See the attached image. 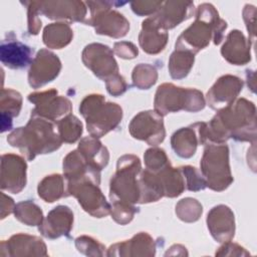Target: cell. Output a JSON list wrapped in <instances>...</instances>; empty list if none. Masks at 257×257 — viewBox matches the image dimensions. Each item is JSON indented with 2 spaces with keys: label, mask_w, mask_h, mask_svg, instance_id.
Here are the masks:
<instances>
[{
  "label": "cell",
  "mask_w": 257,
  "mask_h": 257,
  "mask_svg": "<svg viewBox=\"0 0 257 257\" xmlns=\"http://www.w3.org/2000/svg\"><path fill=\"white\" fill-rule=\"evenodd\" d=\"M77 150L85 161L98 171H101L108 163V151L95 137L90 136L83 138L79 142Z\"/></svg>",
  "instance_id": "obj_26"
},
{
  "label": "cell",
  "mask_w": 257,
  "mask_h": 257,
  "mask_svg": "<svg viewBox=\"0 0 257 257\" xmlns=\"http://www.w3.org/2000/svg\"><path fill=\"white\" fill-rule=\"evenodd\" d=\"M14 208L15 204L13 202V199L8 197L4 193H1V219H5L6 216L14 212Z\"/></svg>",
  "instance_id": "obj_47"
},
{
  "label": "cell",
  "mask_w": 257,
  "mask_h": 257,
  "mask_svg": "<svg viewBox=\"0 0 257 257\" xmlns=\"http://www.w3.org/2000/svg\"><path fill=\"white\" fill-rule=\"evenodd\" d=\"M90 16L85 20V24L94 27L95 32L113 38H120L126 35L130 29V22L126 18L110 7L113 2L106 1H87Z\"/></svg>",
  "instance_id": "obj_8"
},
{
  "label": "cell",
  "mask_w": 257,
  "mask_h": 257,
  "mask_svg": "<svg viewBox=\"0 0 257 257\" xmlns=\"http://www.w3.org/2000/svg\"><path fill=\"white\" fill-rule=\"evenodd\" d=\"M30 102L35 104L31 114L56 122L72 110L70 100L58 95L56 89H48L40 92H33L28 95Z\"/></svg>",
  "instance_id": "obj_10"
},
{
  "label": "cell",
  "mask_w": 257,
  "mask_h": 257,
  "mask_svg": "<svg viewBox=\"0 0 257 257\" xmlns=\"http://www.w3.org/2000/svg\"><path fill=\"white\" fill-rule=\"evenodd\" d=\"M105 84H106V89L108 93L113 96L121 95L122 93L125 92V90L128 87L124 78L118 73L109 77L107 80H105Z\"/></svg>",
  "instance_id": "obj_43"
},
{
  "label": "cell",
  "mask_w": 257,
  "mask_h": 257,
  "mask_svg": "<svg viewBox=\"0 0 257 257\" xmlns=\"http://www.w3.org/2000/svg\"><path fill=\"white\" fill-rule=\"evenodd\" d=\"M193 12L194 3L191 1H167L163 2L160 9L151 18L161 28L168 30L190 18Z\"/></svg>",
  "instance_id": "obj_20"
},
{
  "label": "cell",
  "mask_w": 257,
  "mask_h": 257,
  "mask_svg": "<svg viewBox=\"0 0 257 257\" xmlns=\"http://www.w3.org/2000/svg\"><path fill=\"white\" fill-rule=\"evenodd\" d=\"M33 49L17 39H4L0 46L1 62L11 68L20 69L27 66L32 59Z\"/></svg>",
  "instance_id": "obj_23"
},
{
  "label": "cell",
  "mask_w": 257,
  "mask_h": 257,
  "mask_svg": "<svg viewBox=\"0 0 257 257\" xmlns=\"http://www.w3.org/2000/svg\"><path fill=\"white\" fill-rule=\"evenodd\" d=\"M22 96L11 88L1 89V133L11 130L12 118L17 116L21 110Z\"/></svg>",
  "instance_id": "obj_27"
},
{
  "label": "cell",
  "mask_w": 257,
  "mask_h": 257,
  "mask_svg": "<svg viewBox=\"0 0 257 257\" xmlns=\"http://www.w3.org/2000/svg\"><path fill=\"white\" fill-rule=\"evenodd\" d=\"M25 160L15 154H4L1 157V190L18 194L26 185Z\"/></svg>",
  "instance_id": "obj_14"
},
{
  "label": "cell",
  "mask_w": 257,
  "mask_h": 257,
  "mask_svg": "<svg viewBox=\"0 0 257 257\" xmlns=\"http://www.w3.org/2000/svg\"><path fill=\"white\" fill-rule=\"evenodd\" d=\"M198 144V136L192 124L188 127L178 130L171 139L173 150L179 157L184 159H189L194 156Z\"/></svg>",
  "instance_id": "obj_29"
},
{
  "label": "cell",
  "mask_w": 257,
  "mask_h": 257,
  "mask_svg": "<svg viewBox=\"0 0 257 257\" xmlns=\"http://www.w3.org/2000/svg\"><path fill=\"white\" fill-rule=\"evenodd\" d=\"M62 142L66 144L75 143L82 134V123L73 114H67L55 122Z\"/></svg>",
  "instance_id": "obj_34"
},
{
  "label": "cell",
  "mask_w": 257,
  "mask_h": 257,
  "mask_svg": "<svg viewBox=\"0 0 257 257\" xmlns=\"http://www.w3.org/2000/svg\"><path fill=\"white\" fill-rule=\"evenodd\" d=\"M1 256H46L47 249L42 239L27 234H15L1 242Z\"/></svg>",
  "instance_id": "obj_16"
},
{
  "label": "cell",
  "mask_w": 257,
  "mask_h": 257,
  "mask_svg": "<svg viewBox=\"0 0 257 257\" xmlns=\"http://www.w3.org/2000/svg\"><path fill=\"white\" fill-rule=\"evenodd\" d=\"M155 174L161 183L165 197H178L186 189L184 176L180 168H174L171 164H169Z\"/></svg>",
  "instance_id": "obj_28"
},
{
  "label": "cell",
  "mask_w": 257,
  "mask_h": 257,
  "mask_svg": "<svg viewBox=\"0 0 257 257\" xmlns=\"http://www.w3.org/2000/svg\"><path fill=\"white\" fill-rule=\"evenodd\" d=\"M79 111L86 121L87 131L97 139L114 130L122 118V109L117 103L105 101L103 95L95 93L82 99Z\"/></svg>",
  "instance_id": "obj_4"
},
{
  "label": "cell",
  "mask_w": 257,
  "mask_h": 257,
  "mask_svg": "<svg viewBox=\"0 0 257 257\" xmlns=\"http://www.w3.org/2000/svg\"><path fill=\"white\" fill-rule=\"evenodd\" d=\"M223 57L231 64L244 65L251 60L250 40L239 30H232L221 48Z\"/></svg>",
  "instance_id": "obj_24"
},
{
  "label": "cell",
  "mask_w": 257,
  "mask_h": 257,
  "mask_svg": "<svg viewBox=\"0 0 257 257\" xmlns=\"http://www.w3.org/2000/svg\"><path fill=\"white\" fill-rule=\"evenodd\" d=\"M155 254V240L145 232H140L130 240L111 245L106 253L107 256H154Z\"/></svg>",
  "instance_id": "obj_21"
},
{
  "label": "cell",
  "mask_w": 257,
  "mask_h": 257,
  "mask_svg": "<svg viewBox=\"0 0 257 257\" xmlns=\"http://www.w3.org/2000/svg\"><path fill=\"white\" fill-rule=\"evenodd\" d=\"M66 196L75 197L82 209L92 217L102 218L110 214L109 203L98 184L90 179L66 182Z\"/></svg>",
  "instance_id": "obj_9"
},
{
  "label": "cell",
  "mask_w": 257,
  "mask_h": 257,
  "mask_svg": "<svg viewBox=\"0 0 257 257\" xmlns=\"http://www.w3.org/2000/svg\"><path fill=\"white\" fill-rule=\"evenodd\" d=\"M14 215L17 220L27 226H39L43 221V213L32 201H22L15 205Z\"/></svg>",
  "instance_id": "obj_33"
},
{
  "label": "cell",
  "mask_w": 257,
  "mask_h": 257,
  "mask_svg": "<svg viewBox=\"0 0 257 257\" xmlns=\"http://www.w3.org/2000/svg\"><path fill=\"white\" fill-rule=\"evenodd\" d=\"M205 104V98L200 90L179 87L173 83L161 84L156 91L154 100L155 110L163 116L182 109L196 112L203 109Z\"/></svg>",
  "instance_id": "obj_6"
},
{
  "label": "cell",
  "mask_w": 257,
  "mask_h": 257,
  "mask_svg": "<svg viewBox=\"0 0 257 257\" xmlns=\"http://www.w3.org/2000/svg\"><path fill=\"white\" fill-rule=\"evenodd\" d=\"M63 176L66 182L90 179L99 185L100 171L90 166L78 150L70 152L63 160Z\"/></svg>",
  "instance_id": "obj_22"
},
{
  "label": "cell",
  "mask_w": 257,
  "mask_h": 257,
  "mask_svg": "<svg viewBox=\"0 0 257 257\" xmlns=\"http://www.w3.org/2000/svg\"><path fill=\"white\" fill-rule=\"evenodd\" d=\"M168 38L167 30L161 28L151 17L143 21L139 42L145 52L149 54L160 53L166 47Z\"/></svg>",
  "instance_id": "obj_25"
},
{
  "label": "cell",
  "mask_w": 257,
  "mask_h": 257,
  "mask_svg": "<svg viewBox=\"0 0 257 257\" xmlns=\"http://www.w3.org/2000/svg\"><path fill=\"white\" fill-rule=\"evenodd\" d=\"M207 225L212 237L220 242L231 241L235 234L234 214L228 206L218 205L207 216Z\"/></svg>",
  "instance_id": "obj_19"
},
{
  "label": "cell",
  "mask_w": 257,
  "mask_h": 257,
  "mask_svg": "<svg viewBox=\"0 0 257 257\" xmlns=\"http://www.w3.org/2000/svg\"><path fill=\"white\" fill-rule=\"evenodd\" d=\"M207 187L221 192L233 182L229 165V149L225 144L206 145L200 163Z\"/></svg>",
  "instance_id": "obj_7"
},
{
  "label": "cell",
  "mask_w": 257,
  "mask_h": 257,
  "mask_svg": "<svg viewBox=\"0 0 257 257\" xmlns=\"http://www.w3.org/2000/svg\"><path fill=\"white\" fill-rule=\"evenodd\" d=\"M195 54L183 49H175L169 59V72L174 79L186 77L194 65Z\"/></svg>",
  "instance_id": "obj_32"
},
{
  "label": "cell",
  "mask_w": 257,
  "mask_h": 257,
  "mask_svg": "<svg viewBox=\"0 0 257 257\" xmlns=\"http://www.w3.org/2000/svg\"><path fill=\"white\" fill-rule=\"evenodd\" d=\"M134 85L140 89H149L158 79V72L155 66L148 63H141L133 70Z\"/></svg>",
  "instance_id": "obj_35"
},
{
  "label": "cell",
  "mask_w": 257,
  "mask_h": 257,
  "mask_svg": "<svg viewBox=\"0 0 257 257\" xmlns=\"http://www.w3.org/2000/svg\"><path fill=\"white\" fill-rule=\"evenodd\" d=\"M61 69V61L48 49H40L31 62L28 82L31 87L38 88L57 77Z\"/></svg>",
  "instance_id": "obj_13"
},
{
  "label": "cell",
  "mask_w": 257,
  "mask_h": 257,
  "mask_svg": "<svg viewBox=\"0 0 257 257\" xmlns=\"http://www.w3.org/2000/svg\"><path fill=\"white\" fill-rule=\"evenodd\" d=\"M82 61L94 75L104 81L118 73L113 52L107 45L100 43L86 45L82 51Z\"/></svg>",
  "instance_id": "obj_12"
},
{
  "label": "cell",
  "mask_w": 257,
  "mask_h": 257,
  "mask_svg": "<svg viewBox=\"0 0 257 257\" xmlns=\"http://www.w3.org/2000/svg\"><path fill=\"white\" fill-rule=\"evenodd\" d=\"M73 37V32L70 26L64 22L51 23L44 28L43 42L53 49H61L70 43Z\"/></svg>",
  "instance_id": "obj_30"
},
{
  "label": "cell",
  "mask_w": 257,
  "mask_h": 257,
  "mask_svg": "<svg viewBox=\"0 0 257 257\" xmlns=\"http://www.w3.org/2000/svg\"><path fill=\"white\" fill-rule=\"evenodd\" d=\"M73 224V213L69 207L59 205L53 208L39 225V232L48 239L68 236Z\"/></svg>",
  "instance_id": "obj_18"
},
{
  "label": "cell",
  "mask_w": 257,
  "mask_h": 257,
  "mask_svg": "<svg viewBox=\"0 0 257 257\" xmlns=\"http://www.w3.org/2000/svg\"><path fill=\"white\" fill-rule=\"evenodd\" d=\"M255 12H256V9L252 5H246L243 11V18L246 22V26L249 31V34L251 35L250 40L252 41H254V37H255Z\"/></svg>",
  "instance_id": "obj_46"
},
{
  "label": "cell",
  "mask_w": 257,
  "mask_h": 257,
  "mask_svg": "<svg viewBox=\"0 0 257 257\" xmlns=\"http://www.w3.org/2000/svg\"><path fill=\"white\" fill-rule=\"evenodd\" d=\"M137 212H138V208H136L134 205H130L121 202H111V206H110L111 218L120 225H125L130 223Z\"/></svg>",
  "instance_id": "obj_40"
},
{
  "label": "cell",
  "mask_w": 257,
  "mask_h": 257,
  "mask_svg": "<svg viewBox=\"0 0 257 257\" xmlns=\"http://www.w3.org/2000/svg\"><path fill=\"white\" fill-rule=\"evenodd\" d=\"M162 1H135L131 3L133 11L140 15H152L155 14L162 6Z\"/></svg>",
  "instance_id": "obj_42"
},
{
  "label": "cell",
  "mask_w": 257,
  "mask_h": 257,
  "mask_svg": "<svg viewBox=\"0 0 257 257\" xmlns=\"http://www.w3.org/2000/svg\"><path fill=\"white\" fill-rule=\"evenodd\" d=\"M199 144H224L233 138L239 142L256 141V107L246 98H238L220 109L209 122H196Z\"/></svg>",
  "instance_id": "obj_1"
},
{
  "label": "cell",
  "mask_w": 257,
  "mask_h": 257,
  "mask_svg": "<svg viewBox=\"0 0 257 257\" xmlns=\"http://www.w3.org/2000/svg\"><path fill=\"white\" fill-rule=\"evenodd\" d=\"M75 247L86 256H103L105 247L92 237L82 235L75 239Z\"/></svg>",
  "instance_id": "obj_39"
},
{
  "label": "cell",
  "mask_w": 257,
  "mask_h": 257,
  "mask_svg": "<svg viewBox=\"0 0 257 257\" xmlns=\"http://www.w3.org/2000/svg\"><path fill=\"white\" fill-rule=\"evenodd\" d=\"M28 8V32L30 34L36 35L38 34L41 28V20L38 18L39 8L38 1H30L25 2Z\"/></svg>",
  "instance_id": "obj_41"
},
{
  "label": "cell",
  "mask_w": 257,
  "mask_h": 257,
  "mask_svg": "<svg viewBox=\"0 0 257 257\" xmlns=\"http://www.w3.org/2000/svg\"><path fill=\"white\" fill-rule=\"evenodd\" d=\"M203 208L202 205L193 198L182 199L176 205V214L184 222L192 223L199 220L202 215Z\"/></svg>",
  "instance_id": "obj_36"
},
{
  "label": "cell",
  "mask_w": 257,
  "mask_h": 257,
  "mask_svg": "<svg viewBox=\"0 0 257 257\" xmlns=\"http://www.w3.org/2000/svg\"><path fill=\"white\" fill-rule=\"evenodd\" d=\"M133 138L145 141L151 146L161 144L166 137L163 115L156 110H146L138 113L128 125Z\"/></svg>",
  "instance_id": "obj_11"
},
{
  "label": "cell",
  "mask_w": 257,
  "mask_h": 257,
  "mask_svg": "<svg viewBox=\"0 0 257 257\" xmlns=\"http://www.w3.org/2000/svg\"><path fill=\"white\" fill-rule=\"evenodd\" d=\"M226 28V21L219 17L215 7L212 4L203 3L197 8L195 22L178 37L176 49H183L196 54L205 48L211 39H213L214 44L218 45L223 39Z\"/></svg>",
  "instance_id": "obj_3"
},
{
  "label": "cell",
  "mask_w": 257,
  "mask_h": 257,
  "mask_svg": "<svg viewBox=\"0 0 257 257\" xmlns=\"http://www.w3.org/2000/svg\"><path fill=\"white\" fill-rule=\"evenodd\" d=\"M242 87L243 81L238 76L223 75L208 91L207 102L213 109L220 110L235 101Z\"/></svg>",
  "instance_id": "obj_15"
},
{
  "label": "cell",
  "mask_w": 257,
  "mask_h": 257,
  "mask_svg": "<svg viewBox=\"0 0 257 257\" xmlns=\"http://www.w3.org/2000/svg\"><path fill=\"white\" fill-rule=\"evenodd\" d=\"M7 142L29 161L37 155L56 151L62 144L55 122L33 114L25 126L17 127L8 136Z\"/></svg>",
  "instance_id": "obj_2"
},
{
  "label": "cell",
  "mask_w": 257,
  "mask_h": 257,
  "mask_svg": "<svg viewBox=\"0 0 257 257\" xmlns=\"http://www.w3.org/2000/svg\"><path fill=\"white\" fill-rule=\"evenodd\" d=\"M64 177L59 174L46 176L38 184L37 192L39 197L47 203H53L63 196H66L64 187Z\"/></svg>",
  "instance_id": "obj_31"
},
{
  "label": "cell",
  "mask_w": 257,
  "mask_h": 257,
  "mask_svg": "<svg viewBox=\"0 0 257 257\" xmlns=\"http://www.w3.org/2000/svg\"><path fill=\"white\" fill-rule=\"evenodd\" d=\"M141 172V161L137 156L124 155L120 157L117 160L116 172L110 179V201L130 205L140 204Z\"/></svg>",
  "instance_id": "obj_5"
},
{
  "label": "cell",
  "mask_w": 257,
  "mask_h": 257,
  "mask_svg": "<svg viewBox=\"0 0 257 257\" xmlns=\"http://www.w3.org/2000/svg\"><path fill=\"white\" fill-rule=\"evenodd\" d=\"M144 161L146 169L153 173H157L171 164L166 152L160 148H151L147 150L144 155Z\"/></svg>",
  "instance_id": "obj_37"
},
{
  "label": "cell",
  "mask_w": 257,
  "mask_h": 257,
  "mask_svg": "<svg viewBox=\"0 0 257 257\" xmlns=\"http://www.w3.org/2000/svg\"><path fill=\"white\" fill-rule=\"evenodd\" d=\"M250 255L243 247L231 241L225 242L216 252V256H248Z\"/></svg>",
  "instance_id": "obj_45"
},
{
  "label": "cell",
  "mask_w": 257,
  "mask_h": 257,
  "mask_svg": "<svg viewBox=\"0 0 257 257\" xmlns=\"http://www.w3.org/2000/svg\"><path fill=\"white\" fill-rule=\"evenodd\" d=\"M114 53L123 59H133L138 56L139 51L135 44L127 41L115 42L113 46Z\"/></svg>",
  "instance_id": "obj_44"
},
{
  "label": "cell",
  "mask_w": 257,
  "mask_h": 257,
  "mask_svg": "<svg viewBox=\"0 0 257 257\" xmlns=\"http://www.w3.org/2000/svg\"><path fill=\"white\" fill-rule=\"evenodd\" d=\"M180 170L184 176L186 189H188L189 191L197 192V191L204 190L207 187V184L203 175L195 167L183 166V167H180Z\"/></svg>",
  "instance_id": "obj_38"
},
{
  "label": "cell",
  "mask_w": 257,
  "mask_h": 257,
  "mask_svg": "<svg viewBox=\"0 0 257 257\" xmlns=\"http://www.w3.org/2000/svg\"><path fill=\"white\" fill-rule=\"evenodd\" d=\"M39 13L49 19L85 22L87 9L81 1H38Z\"/></svg>",
  "instance_id": "obj_17"
}]
</instances>
